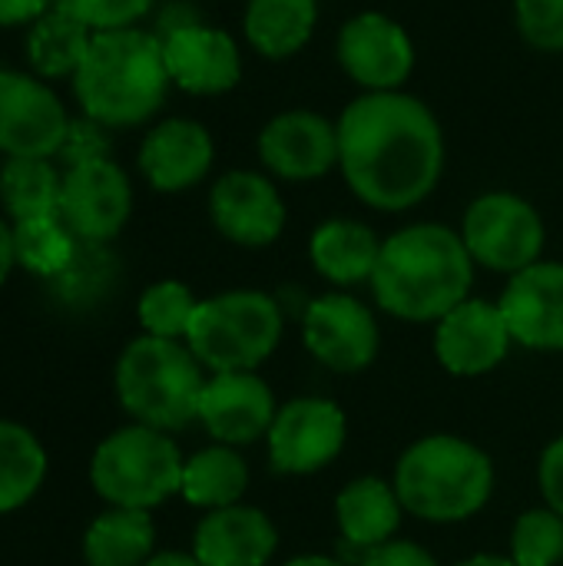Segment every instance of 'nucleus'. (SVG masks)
I'll return each instance as SVG.
<instances>
[{
  "mask_svg": "<svg viewBox=\"0 0 563 566\" xmlns=\"http://www.w3.org/2000/svg\"><path fill=\"white\" fill-rule=\"evenodd\" d=\"M206 368L186 342L139 335L133 338L113 368V388L129 421L176 434L196 424L199 395L206 388Z\"/></svg>",
  "mask_w": 563,
  "mask_h": 566,
  "instance_id": "nucleus-5",
  "label": "nucleus"
},
{
  "mask_svg": "<svg viewBox=\"0 0 563 566\" xmlns=\"http://www.w3.org/2000/svg\"><path fill=\"white\" fill-rule=\"evenodd\" d=\"M153 3L156 0H53V7H60L70 17H76L93 33L136 27L153 10Z\"/></svg>",
  "mask_w": 563,
  "mask_h": 566,
  "instance_id": "nucleus-35",
  "label": "nucleus"
},
{
  "mask_svg": "<svg viewBox=\"0 0 563 566\" xmlns=\"http://www.w3.org/2000/svg\"><path fill=\"white\" fill-rule=\"evenodd\" d=\"M189 554L202 566H269L279 554V527L262 507L242 501L202 514Z\"/></svg>",
  "mask_w": 563,
  "mask_h": 566,
  "instance_id": "nucleus-21",
  "label": "nucleus"
},
{
  "mask_svg": "<svg viewBox=\"0 0 563 566\" xmlns=\"http://www.w3.org/2000/svg\"><path fill=\"white\" fill-rule=\"evenodd\" d=\"M133 212V186L119 163L90 159L63 169L60 219L80 242L110 245Z\"/></svg>",
  "mask_w": 563,
  "mask_h": 566,
  "instance_id": "nucleus-12",
  "label": "nucleus"
},
{
  "mask_svg": "<svg viewBox=\"0 0 563 566\" xmlns=\"http://www.w3.org/2000/svg\"><path fill=\"white\" fill-rule=\"evenodd\" d=\"M183 464L186 458L173 434L129 421L96 444L90 484L106 507L156 511L169 497H179Z\"/></svg>",
  "mask_w": 563,
  "mask_h": 566,
  "instance_id": "nucleus-7",
  "label": "nucleus"
},
{
  "mask_svg": "<svg viewBox=\"0 0 563 566\" xmlns=\"http://www.w3.org/2000/svg\"><path fill=\"white\" fill-rule=\"evenodd\" d=\"M93 30L70 17L66 10L53 7L27 30V60L30 73L40 80H73L86 50H90Z\"/></svg>",
  "mask_w": 563,
  "mask_h": 566,
  "instance_id": "nucleus-27",
  "label": "nucleus"
},
{
  "mask_svg": "<svg viewBox=\"0 0 563 566\" xmlns=\"http://www.w3.org/2000/svg\"><path fill=\"white\" fill-rule=\"evenodd\" d=\"M173 80L163 56V36L143 27L93 33L90 50L73 76V93L83 116L106 129L149 123L169 93Z\"/></svg>",
  "mask_w": 563,
  "mask_h": 566,
  "instance_id": "nucleus-3",
  "label": "nucleus"
},
{
  "mask_svg": "<svg viewBox=\"0 0 563 566\" xmlns=\"http://www.w3.org/2000/svg\"><path fill=\"white\" fill-rule=\"evenodd\" d=\"M302 345L322 368L335 375H358L375 365L382 328L362 298L335 289L309 298L302 312Z\"/></svg>",
  "mask_w": 563,
  "mask_h": 566,
  "instance_id": "nucleus-10",
  "label": "nucleus"
},
{
  "mask_svg": "<svg viewBox=\"0 0 563 566\" xmlns=\"http://www.w3.org/2000/svg\"><path fill=\"white\" fill-rule=\"evenodd\" d=\"M46 10H53V0H0V27H30Z\"/></svg>",
  "mask_w": 563,
  "mask_h": 566,
  "instance_id": "nucleus-39",
  "label": "nucleus"
},
{
  "mask_svg": "<svg viewBox=\"0 0 563 566\" xmlns=\"http://www.w3.org/2000/svg\"><path fill=\"white\" fill-rule=\"evenodd\" d=\"M275 411V391L259 371H226L206 378L196 424H202L212 444L249 448L256 441H265Z\"/></svg>",
  "mask_w": 563,
  "mask_h": 566,
  "instance_id": "nucleus-18",
  "label": "nucleus"
},
{
  "mask_svg": "<svg viewBox=\"0 0 563 566\" xmlns=\"http://www.w3.org/2000/svg\"><path fill=\"white\" fill-rule=\"evenodd\" d=\"M285 312L275 295L229 289L199 302L186 345L209 375L259 371L282 345Z\"/></svg>",
  "mask_w": 563,
  "mask_h": 566,
  "instance_id": "nucleus-6",
  "label": "nucleus"
},
{
  "mask_svg": "<svg viewBox=\"0 0 563 566\" xmlns=\"http://www.w3.org/2000/svg\"><path fill=\"white\" fill-rule=\"evenodd\" d=\"M156 554V524L149 511L106 507L83 534L86 566H143Z\"/></svg>",
  "mask_w": 563,
  "mask_h": 566,
  "instance_id": "nucleus-26",
  "label": "nucleus"
},
{
  "mask_svg": "<svg viewBox=\"0 0 563 566\" xmlns=\"http://www.w3.org/2000/svg\"><path fill=\"white\" fill-rule=\"evenodd\" d=\"M358 566H441L438 557L421 547L418 541H405V537H395L368 554L358 557Z\"/></svg>",
  "mask_w": 563,
  "mask_h": 566,
  "instance_id": "nucleus-37",
  "label": "nucleus"
},
{
  "mask_svg": "<svg viewBox=\"0 0 563 566\" xmlns=\"http://www.w3.org/2000/svg\"><path fill=\"white\" fill-rule=\"evenodd\" d=\"M514 23L528 46L563 53V0H514Z\"/></svg>",
  "mask_w": 563,
  "mask_h": 566,
  "instance_id": "nucleus-34",
  "label": "nucleus"
},
{
  "mask_svg": "<svg viewBox=\"0 0 563 566\" xmlns=\"http://www.w3.org/2000/svg\"><path fill=\"white\" fill-rule=\"evenodd\" d=\"M199 302L202 298H196V292L179 279H159L146 285L136 302V318L143 325V335L186 342Z\"/></svg>",
  "mask_w": 563,
  "mask_h": 566,
  "instance_id": "nucleus-32",
  "label": "nucleus"
},
{
  "mask_svg": "<svg viewBox=\"0 0 563 566\" xmlns=\"http://www.w3.org/2000/svg\"><path fill=\"white\" fill-rule=\"evenodd\" d=\"M501 315L514 345L541 355L563 352V262L541 259L508 279Z\"/></svg>",
  "mask_w": 563,
  "mask_h": 566,
  "instance_id": "nucleus-19",
  "label": "nucleus"
},
{
  "mask_svg": "<svg viewBox=\"0 0 563 566\" xmlns=\"http://www.w3.org/2000/svg\"><path fill=\"white\" fill-rule=\"evenodd\" d=\"M13 265H17V259H13V226L0 216V285L7 282Z\"/></svg>",
  "mask_w": 563,
  "mask_h": 566,
  "instance_id": "nucleus-40",
  "label": "nucleus"
},
{
  "mask_svg": "<svg viewBox=\"0 0 563 566\" xmlns=\"http://www.w3.org/2000/svg\"><path fill=\"white\" fill-rule=\"evenodd\" d=\"M143 566H202L192 554H183V551H163V554H153Z\"/></svg>",
  "mask_w": 563,
  "mask_h": 566,
  "instance_id": "nucleus-41",
  "label": "nucleus"
},
{
  "mask_svg": "<svg viewBox=\"0 0 563 566\" xmlns=\"http://www.w3.org/2000/svg\"><path fill=\"white\" fill-rule=\"evenodd\" d=\"M405 507L395 494V484L375 474H362L348 481L335 494V527L345 547L368 554L402 531Z\"/></svg>",
  "mask_w": 563,
  "mask_h": 566,
  "instance_id": "nucleus-23",
  "label": "nucleus"
},
{
  "mask_svg": "<svg viewBox=\"0 0 563 566\" xmlns=\"http://www.w3.org/2000/svg\"><path fill=\"white\" fill-rule=\"evenodd\" d=\"M209 219L226 242L239 249H265L285 232L289 209L269 172L232 169L209 189Z\"/></svg>",
  "mask_w": 563,
  "mask_h": 566,
  "instance_id": "nucleus-15",
  "label": "nucleus"
},
{
  "mask_svg": "<svg viewBox=\"0 0 563 566\" xmlns=\"http://www.w3.org/2000/svg\"><path fill=\"white\" fill-rule=\"evenodd\" d=\"M139 172L156 192H186L199 186L216 163L212 133L186 116L156 123L139 146Z\"/></svg>",
  "mask_w": 563,
  "mask_h": 566,
  "instance_id": "nucleus-20",
  "label": "nucleus"
},
{
  "mask_svg": "<svg viewBox=\"0 0 563 566\" xmlns=\"http://www.w3.org/2000/svg\"><path fill=\"white\" fill-rule=\"evenodd\" d=\"M110 156V129L90 116L70 119L66 139L56 153V159L63 166H76V163H90V159H106Z\"/></svg>",
  "mask_w": 563,
  "mask_h": 566,
  "instance_id": "nucleus-36",
  "label": "nucleus"
},
{
  "mask_svg": "<svg viewBox=\"0 0 563 566\" xmlns=\"http://www.w3.org/2000/svg\"><path fill=\"white\" fill-rule=\"evenodd\" d=\"M335 56L342 73L365 93L405 90L415 70V43L408 30L378 10H362L342 23Z\"/></svg>",
  "mask_w": 563,
  "mask_h": 566,
  "instance_id": "nucleus-11",
  "label": "nucleus"
},
{
  "mask_svg": "<svg viewBox=\"0 0 563 566\" xmlns=\"http://www.w3.org/2000/svg\"><path fill=\"white\" fill-rule=\"evenodd\" d=\"M458 232L478 269L508 279L541 262L548 245V226L534 202L508 189H491L471 199Z\"/></svg>",
  "mask_w": 563,
  "mask_h": 566,
  "instance_id": "nucleus-8",
  "label": "nucleus"
},
{
  "mask_svg": "<svg viewBox=\"0 0 563 566\" xmlns=\"http://www.w3.org/2000/svg\"><path fill=\"white\" fill-rule=\"evenodd\" d=\"M455 566H518L508 554H475V557H465L461 564Z\"/></svg>",
  "mask_w": 563,
  "mask_h": 566,
  "instance_id": "nucleus-42",
  "label": "nucleus"
},
{
  "mask_svg": "<svg viewBox=\"0 0 563 566\" xmlns=\"http://www.w3.org/2000/svg\"><path fill=\"white\" fill-rule=\"evenodd\" d=\"M282 566H348V564H345V560H338V557H325V554H302V557L285 560Z\"/></svg>",
  "mask_w": 563,
  "mask_h": 566,
  "instance_id": "nucleus-43",
  "label": "nucleus"
},
{
  "mask_svg": "<svg viewBox=\"0 0 563 566\" xmlns=\"http://www.w3.org/2000/svg\"><path fill=\"white\" fill-rule=\"evenodd\" d=\"M46 481V451L37 434L0 418V517L20 511Z\"/></svg>",
  "mask_w": 563,
  "mask_h": 566,
  "instance_id": "nucleus-29",
  "label": "nucleus"
},
{
  "mask_svg": "<svg viewBox=\"0 0 563 566\" xmlns=\"http://www.w3.org/2000/svg\"><path fill=\"white\" fill-rule=\"evenodd\" d=\"M561 566H563V564H561Z\"/></svg>",
  "mask_w": 563,
  "mask_h": 566,
  "instance_id": "nucleus-44",
  "label": "nucleus"
},
{
  "mask_svg": "<svg viewBox=\"0 0 563 566\" xmlns=\"http://www.w3.org/2000/svg\"><path fill=\"white\" fill-rule=\"evenodd\" d=\"M438 365L455 378H481L501 368L514 348L501 305L491 298H465L435 322L431 338Z\"/></svg>",
  "mask_w": 563,
  "mask_h": 566,
  "instance_id": "nucleus-16",
  "label": "nucleus"
},
{
  "mask_svg": "<svg viewBox=\"0 0 563 566\" xmlns=\"http://www.w3.org/2000/svg\"><path fill=\"white\" fill-rule=\"evenodd\" d=\"M508 557L518 566L563 564V517L551 507H531L518 514L508 541Z\"/></svg>",
  "mask_w": 563,
  "mask_h": 566,
  "instance_id": "nucleus-33",
  "label": "nucleus"
},
{
  "mask_svg": "<svg viewBox=\"0 0 563 566\" xmlns=\"http://www.w3.org/2000/svg\"><path fill=\"white\" fill-rule=\"evenodd\" d=\"M163 56L173 86L192 96H222L242 80V50L222 27L183 20L166 27Z\"/></svg>",
  "mask_w": 563,
  "mask_h": 566,
  "instance_id": "nucleus-17",
  "label": "nucleus"
},
{
  "mask_svg": "<svg viewBox=\"0 0 563 566\" xmlns=\"http://www.w3.org/2000/svg\"><path fill=\"white\" fill-rule=\"evenodd\" d=\"M70 113L37 73L0 70V153L56 159Z\"/></svg>",
  "mask_w": 563,
  "mask_h": 566,
  "instance_id": "nucleus-13",
  "label": "nucleus"
},
{
  "mask_svg": "<svg viewBox=\"0 0 563 566\" xmlns=\"http://www.w3.org/2000/svg\"><path fill=\"white\" fill-rule=\"evenodd\" d=\"M378 255H382V235L362 219L335 216L319 222L309 235L312 269L342 292L372 282Z\"/></svg>",
  "mask_w": 563,
  "mask_h": 566,
  "instance_id": "nucleus-22",
  "label": "nucleus"
},
{
  "mask_svg": "<svg viewBox=\"0 0 563 566\" xmlns=\"http://www.w3.org/2000/svg\"><path fill=\"white\" fill-rule=\"evenodd\" d=\"M262 169L285 182H315L338 169V123L315 109L275 113L256 139Z\"/></svg>",
  "mask_w": 563,
  "mask_h": 566,
  "instance_id": "nucleus-14",
  "label": "nucleus"
},
{
  "mask_svg": "<svg viewBox=\"0 0 563 566\" xmlns=\"http://www.w3.org/2000/svg\"><path fill=\"white\" fill-rule=\"evenodd\" d=\"M116 275H119V265L106 245L80 242L73 262L56 279H50V289L56 302H63L66 308H93L113 292Z\"/></svg>",
  "mask_w": 563,
  "mask_h": 566,
  "instance_id": "nucleus-31",
  "label": "nucleus"
},
{
  "mask_svg": "<svg viewBox=\"0 0 563 566\" xmlns=\"http://www.w3.org/2000/svg\"><path fill=\"white\" fill-rule=\"evenodd\" d=\"M319 23V0H246V43L265 60H289L312 40Z\"/></svg>",
  "mask_w": 563,
  "mask_h": 566,
  "instance_id": "nucleus-24",
  "label": "nucleus"
},
{
  "mask_svg": "<svg viewBox=\"0 0 563 566\" xmlns=\"http://www.w3.org/2000/svg\"><path fill=\"white\" fill-rule=\"evenodd\" d=\"M475 269L458 229L445 222H411L382 239L368 285L385 315L408 325H435L471 298Z\"/></svg>",
  "mask_w": 563,
  "mask_h": 566,
  "instance_id": "nucleus-2",
  "label": "nucleus"
},
{
  "mask_svg": "<svg viewBox=\"0 0 563 566\" xmlns=\"http://www.w3.org/2000/svg\"><path fill=\"white\" fill-rule=\"evenodd\" d=\"M538 488H541L544 507H551L554 514L563 517V434H557L554 441H548V448L541 451Z\"/></svg>",
  "mask_w": 563,
  "mask_h": 566,
  "instance_id": "nucleus-38",
  "label": "nucleus"
},
{
  "mask_svg": "<svg viewBox=\"0 0 563 566\" xmlns=\"http://www.w3.org/2000/svg\"><path fill=\"white\" fill-rule=\"evenodd\" d=\"M392 484L408 517L448 527L478 517L491 504L498 471L481 444L435 431L398 454Z\"/></svg>",
  "mask_w": 563,
  "mask_h": 566,
  "instance_id": "nucleus-4",
  "label": "nucleus"
},
{
  "mask_svg": "<svg viewBox=\"0 0 563 566\" xmlns=\"http://www.w3.org/2000/svg\"><path fill=\"white\" fill-rule=\"evenodd\" d=\"M338 123V172L352 196L378 212L421 206L445 172V133L418 96L362 93Z\"/></svg>",
  "mask_w": 563,
  "mask_h": 566,
  "instance_id": "nucleus-1",
  "label": "nucleus"
},
{
  "mask_svg": "<svg viewBox=\"0 0 563 566\" xmlns=\"http://www.w3.org/2000/svg\"><path fill=\"white\" fill-rule=\"evenodd\" d=\"M246 491H249V464L239 454V448L209 444L189 454L183 464L179 497L202 514L242 504Z\"/></svg>",
  "mask_w": 563,
  "mask_h": 566,
  "instance_id": "nucleus-25",
  "label": "nucleus"
},
{
  "mask_svg": "<svg viewBox=\"0 0 563 566\" xmlns=\"http://www.w3.org/2000/svg\"><path fill=\"white\" fill-rule=\"evenodd\" d=\"M13 226V259L23 272L37 279H56L76 255L80 239L66 229L60 216L43 219H23Z\"/></svg>",
  "mask_w": 563,
  "mask_h": 566,
  "instance_id": "nucleus-30",
  "label": "nucleus"
},
{
  "mask_svg": "<svg viewBox=\"0 0 563 566\" xmlns=\"http://www.w3.org/2000/svg\"><path fill=\"white\" fill-rule=\"evenodd\" d=\"M60 186L63 172L53 159L10 156L0 166V206L10 222L60 216Z\"/></svg>",
  "mask_w": 563,
  "mask_h": 566,
  "instance_id": "nucleus-28",
  "label": "nucleus"
},
{
  "mask_svg": "<svg viewBox=\"0 0 563 566\" xmlns=\"http://www.w3.org/2000/svg\"><path fill=\"white\" fill-rule=\"evenodd\" d=\"M348 444L345 411L322 395H302L279 405L265 434L269 464L285 478H312L332 468Z\"/></svg>",
  "mask_w": 563,
  "mask_h": 566,
  "instance_id": "nucleus-9",
  "label": "nucleus"
}]
</instances>
